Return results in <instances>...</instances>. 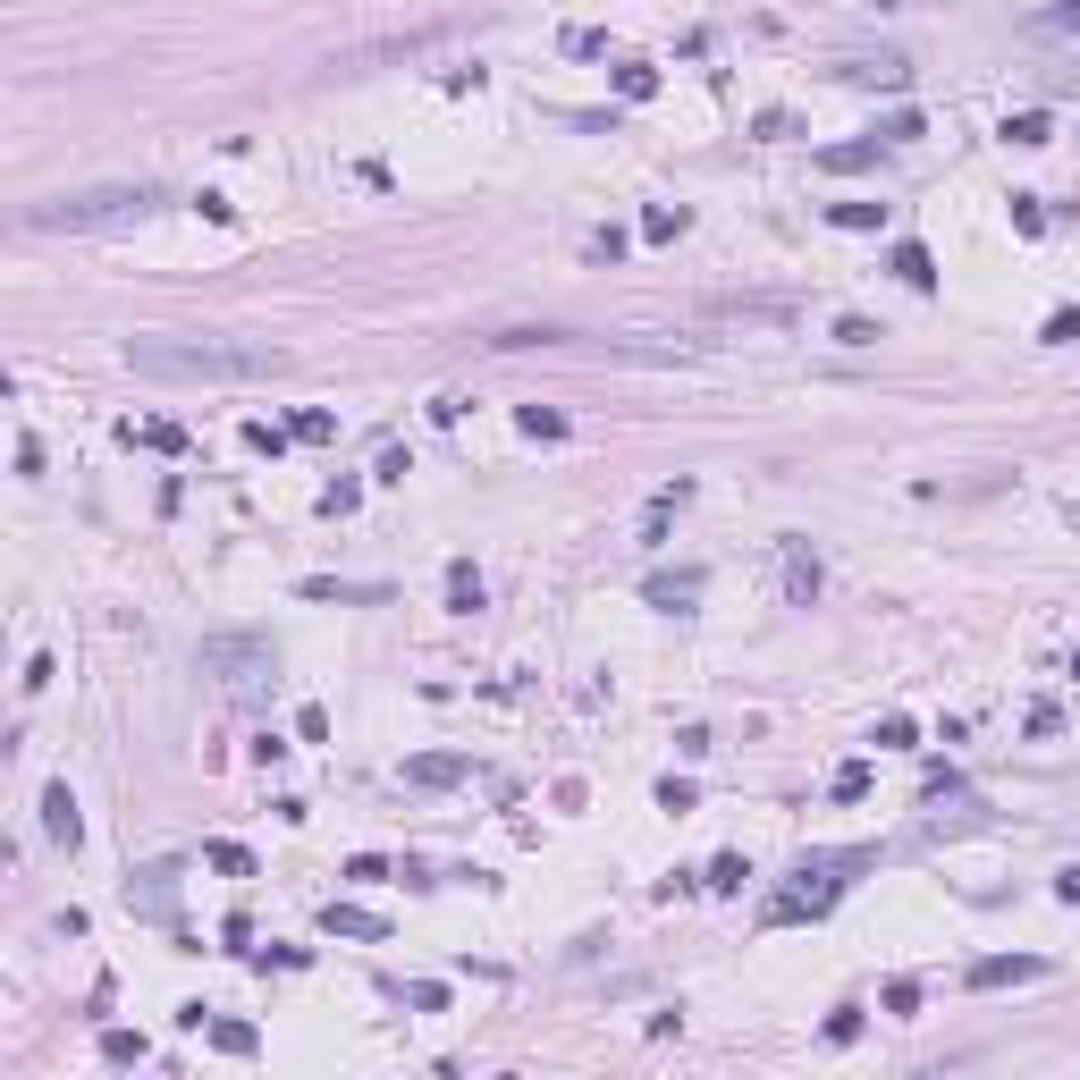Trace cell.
Returning <instances> with one entry per match:
<instances>
[{
	"mask_svg": "<svg viewBox=\"0 0 1080 1080\" xmlns=\"http://www.w3.org/2000/svg\"><path fill=\"white\" fill-rule=\"evenodd\" d=\"M600 51H608L600 26H566V60H600Z\"/></svg>",
	"mask_w": 1080,
	"mask_h": 1080,
	"instance_id": "obj_36",
	"label": "cell"
},
{
	"mask_svg": "<svg viewBox=\"0 0 1080 1080\" xmlns=\"http://www.w3.org/2000/svg\"><path fill=\"white\" fill-rule=\"evenodd\" d=\"M363 507V481H329V490H321V515H355Z\"/></svg>",
	"mask_w": 1080,
	"mask_h": 1080,
	"instance_id": "obj_34",
	"label": "cell"
},
{
	"mask_svg": "<svg viewBox=\"0 0 1080 1080\" xmlns=\"http://www.w3.org/2000/svg\"><path fill=\"white\" fill-rule=\"evenodd\" d=\"M1055 895H1064V903H1080V869H1055Z\"/></svg>",
	"mask_w": 1080,
	"mask_h": 1080,
	"instance_id": "obj_46",
	"label": "cell"
},
{
	"mask_svg": "<svg viewBox=\"0 0 1080 1080\" xmlns=\"http://www.w3.org/2000/svg\"><path fill=\"white\" fill-rule=\"evenodd\" d=\"M144 1030H101V1064H144Z\"/></svg>",
	"mask_w": 1080,
	"mask_h": 1080,
	"instance_id": "obj_23",
	"label": "cell"
},
{
	"mask_svg": "<svg viewBox=\"0 0 1080 1080\" xmlns=\"http://www.w3.org/2000/svg\"><path fill=\"white\" fill-rule=\"evenodd\" d=\"M128 372L135 381H279L287 355L279 347H245V338H128Z\"/></svg>",
	"mask_w": 1080,
	"mask_h": 1080,
	"instance_id": "obj_1",
	"label": "cell"
},
{
	"mask_svg": "<svg viewBox=\"0 0 1080 1080\" xmlns=\"http://www.w3.org/2000/svg\"><path fill=\"white\" fill-rule=\"evenodd\" d=\"M296 734H304V743H329V709H321V700H304V709H296Z\"/></svg>",
	"mask_w": 1080,
	"mask_h": 1080,
	"instance_id": "obj_38",
	"label": "cell"
},
{
	"mask_svg": "<svg viewBox=\"0 0 1080 1080\" xmlns=\"http://www.w3.org/2000/svg\"><path fill=\"white\" fill-rule=\"evenodd\" d=\"M1039 347H1080V304H1055V313L1039 321Z\"/></svg>",
	"mask_w": 1080,
	"mask_h": 1080,
	"instance_id": "obj_21",
	"label": "cell"
},
{
	"mask_svg": "<svg viewBox=\"0 0 1080 1080\" xmlns=\"http://www.w3.org/2000/svg\"><path fill=\"white\" fill-rule=\"evenodd\" d=\"M836 76H844V85H878V94H903V85H912V68H903V60H844Z\"/></svg>",
	"mask_w": 1080,
	"mask_h": 1080,
	"instance_id": "obj_13",
	"label": "cell"
},
{
	"mask_svg": "<svg viewBox=\"0 0 1080 1080\" xmlns=\"http://www.w3.org/2000/svg\"><path fill=\"white\" fill-rule=\"evenodd\" d=\"M287 440H296V422H262V413L245 422V447H254V456H279Z\"/></svg>",
	"mask_w": 1080,
	"mask_h": 1080,
	"instance_id": "obj_26",
	"label": "cell"
},
{
	"mask_svg": "<svg viewBox=\"0 0 1080 1080\" xmlns=\"http://www.w3.org/2000/svg\"><path fill=\"white\" fill-rule=\"evenodd\" d=\"M1013 228L1021 237H1047V203H1039V194H1013Z\"/></svg>",
	"mask_w": 1080,
	"mask_h": 1080,
	"instance_id": "obj_33",
	"label": "cell"
},
{
	"mask_svg": "<svg viewBox=\"0 0 1080 1080\" xmlns=\"http://www.w3.org/2000/svg\"><path fill=\"white\" fill-rule=\"evenodd\" d=\"M869 861H878V853H861V844H853V853H802V861H794V887H785V895H768V903H760V921H768V928H785V921H819L827 903L853 887L844 869H869Z\"/></svg>",
	"mask_w": 1080,
	"mask_h": 1080,
	"instance_id": "obj_3",
	"label": "cell"
},
{
	"mask_svg": "<svg viewBox=\"0 0 1080 1080\" xmlns=\"http://www.w3.org/2000/svg\"><path fill=\"white\" fill-rule=\"evenodd\" d=\"M700 313H709V321H760V329H785L794 304H785V296H709Z\"/></svg>",
	"mask_w": 1080,
	"mask_h": 1080,
	"instance_id": "obj_6",
	"label": "cell"
},
{
	"mask_svg": "<svg viewBox=\"0 0 1080 1080\" xmlns=\"http://www.w3.org/2000/svg\"><path fill=\"white\" fill-rule=\"evenodd\" d=\"M296 440L329 447V440H338V413H329V406H304V413H296Z\"/></svg>",
	"mask_w": 1080,
	"mask_h": 1080,
	"instance_id": "obj_29",
	"label": "cell"
},
{
	"mask_svg": "<svg viewBox=\"0 0 1080 1080\" xmlns=\"http://www.w3.org/2000/svg\"><path fill=\"white\" fill-rule=\"evenodd\" d=\"M912 135H928V128H921V110H895V119H878V144H912Z\"/></svg>",
	"mask_w": 1080,
	"mask_h": 1080,
	"instance_id": "obj_35",
	"label": "cell"
},
{
	"mask_svg": "<svg viewBox=\"0 0 1080 1080\" xmlns=\"http://www.w3.org/2000/svg\"><path fill=\"white\" fill-rule=\"evenodd\" d=\"M887 271H895V279H903V287H921V296H928V287H937V254H928V245H912V237H903V245H895V254H887Z\"/></svg>",
	"mask_w": 1080,
	"mask_h": 1080,
	"instance_id": "obj_14",
	"label": "cell"
},
{
	"mask_svg": "<svg viewBox=\"0 0 1080 1080\" xmlns=\"http://www.w3.org/2000/svg\"><path fill=\"white\" fill-rule=\"evenodd\" d=\"M203 861H212V869H220V878H254V853H245V844H203Z\"/></svg>",
	"mask_w": 1080,
	"mask_h": 1080,
	"instance_id": "obj_25",
	"label": "cell"
},
{
	"mask_svg": "<svg viewBox=\"0 0 1080 1080\" xmlns=\"http://www.w3.org/2000/svg\"><path fill=\"white\" fill-rule=\"evenodd\" d=\"M321 928H329V937H363V946L388 937V921H381V912H363V903H321Z\"/></svg>",
	"mask_w": 1080,
	"mask_h": 1080,
	"instance_id": "obj_12",
	"label": "cell"
},
{
	"mask_svg": "<svg viewBox=\"0 0 1080 1080\" xmlns=\"http://www.w3.org/2000/svg\"><path fill=\"white\" fill-rule=\"evenodd\" d=\"M819 583H827V574H819V557H811V540H785V600L811 608V600H819Z\"/></svg>",
	"mask_w": 1080,
	"mask_h": 1080,
	"instance_id": "obj_11",
	"label": "cell"
},
{
	"mask_svg": "<svg viewBox=\"0 0 1080 1080\" xmlns=\"http://www.w3.org/2000/svg\"><path fill=\"white\" fill-rule=\"evenodd\" d=\"M1039 26H1047V34H1072V26H1080V0H1055V9L1039 17Z\"/></svg>",
	"mask_w": 1080,
	"mask_h": 1080,
	"instance_id": "obj_45",
	"label": "cell"
},
{
	"mask_svg": "<svg viewBox=\"0 0 1080 1080\" xmlns=\"http://www.w3.org/2000/svg\"><path fill=\"white\" fill-rule=\"evenodd\" d=\"M169 887H178V861H153V869H144V887H128V903L160 912V903H169Z\"/></svg>",
	"mask_w": 1080,
	"mask_h": 1080,
	"instance_id": "obj_18",
	"label": "cell"
},
{
	"mask_svg": "<svg viewBox=\"0 0 1080 1080\" xmlns=\"http://www.w3.org/2000/svg\"><path fill=\"white\" fill-rule=\"evenodd\" d=\"M119 440H128V447H153V456H187V431H178V422H128Z\"/></svg>",
	"mask_w": 1080,
	"mask_h": 1080,
	"instance_id": "obj_16",
	"label": "cell"
},
{
	"mask_svg": "<svg viewBox=\"0 0 1080 1080\" xmlns=\"http://www.w3.org/2000/svg\"><path fill=\"white\" fill-rule=\"evenodd\" d=\"M887 1013H921V980H887Z\"/></svg>",
	"mask_w": 1080,
	"mask_h": 1080,
	"instance_id": "obj_40",
	"label": "cell"
},
{
	"mask_svg": "<svg viewBox=\"0 0 1080 1080\" xmlns=\"http://www.w3.org/2000/svg\"><path fill=\"white\" fill-rule=\"evenodd\" d=\"M650 94H659V68H650V60L616 68V101H650Z\"/></svg>",
	"mask_w": 1080,
	"mask_h": 1080,
	"instance_id": "obj_20",
	"label": "cell"
},
{
	"mask_svg": "<svg viewBox=\"0 0 1080 1080\" xmlns=\"http://www.w3.org/2000/svg\"><path fill=\"white\" fill-rule=\"evenodd\" d=\"M465 777H473L465 752H413L406 760V785H422V794H447V785H465Z\"/></svg>",
	"mask_w": 1080,
	"mask_h": 1080,
	"instance_id": "obj_7",
	"label": "cell"
},
{
	"mask_svg": "<svg viewBox=\"0 0 1080 1080\" xmlns=\"http://www.w3.org/2000/svg\"><path fill=\"white\" fill-rule=\"evenodd\" d=\"M583 254H591V262H616V254H625V228H600V237H591Z\"/></svg>",
	"mask_w": 1080,
	"mask_h": 1080,
	"instance_id": "obj_43",
	"label": "cell"
},
{
	"mask_svg": "<svg viewBox=\"0 0 1080 1080\" xmlns=\"http://www.w3.org/2000/svg\"><path fill=\"white\" fill-rule=\"evenodd\" d=\"M194 668H203V675H228V684H245V675H271V668H279V650H271L262 634H212L203 650H194Z\"/></svg>",
	"mask_w": 1080,
	"mask_h": 1080,
	"instance_id": "obj_4",
	"label": "cell"
},
{
	"mask_svg": "<svg viewBox=\"0 0 1080 1080\" xmlns=\"http://www.w3.org/2000/svg\"><path fill=\"white\" fill-rule=\"evenodd\" d=\"M406 1005H413V1013H440L447 987H440V980H413V987H406Z\"/></svg>",
	"mask_w": 1080,
	"mask_h": 1080,
	"instance_id": "obj_39",
	"label": "cell"
},
{
	"mask_svg": "<svg viewBox=\"0 0 1080 1080\" xmlns=\"http://www.w3.org/2000/svg\"><path fill=\"white\" fill-rule=\"evenodd\" d=\"M752 135H760V144H785V135H794V110H760V119H752Z\"/></svg>",
	"mask_w": 1080,
	"mask_h": 1080,
	"instance_id": "obj_37",
	"label": "cell"
},
{
	"mask_svg": "<svg viewBox=\"0 0 1080 1080\" xmlns=\"http://www.w3.org/2000/svg\"><path fill=\"white\" fill-rule=\"evenodd\" d=\"M481 600H490V583H481V566H473V557H456V566H447V608H456V616H473Z\"/></svg>",
	"mask_w": 1080,
	"mask_h": 1080,
	"instance_id": "obj_15",
	"label": "cell"
},
{
	"mask_svg": "<svg viewBox=\"0 0 1080 1080\" xmlns=\"http://www.w3.org/2000/svg\"><path fill=\"white\" fill-rule=\"evenodd\" d=\"M153 212H160V187H85V194L34 203L26 228L34 237H94V228H144Z\"/></svg>",
	"mask_w": 1080,
	"mask_h": 1080,
	"instance_id": "obj_2",
	"label": "cell"
},
{
	"mask_svg": "<svg viewBox=\"0 0 1080 1080\" xmlns=\"http://www.w3.org/2000/svg\"><path fill=\"white\" fill-rule=\"evenodd\" d=\"M887 160V144L878 135H861V144H819V169L827 178H861V169H878Z\"/></svg>",
	"mask_w": 1080,
	"mask_h": 1080,
	"instance_id": "obj_10",
	"label": "cell"
},
{
	"mask_svg": "<svg viewBox=\"0 0 1080 1080\" xmlns=\"http://www.w3.org/2000/svg\"><path fill=\"white\" fill-rule=\"evenodd\" d=\"M212 1047H220V1055H254L262 1030H254V1021H212Z\"/></svg>",
	"mask_w": 1080,
	"mask_h": 1080,
	"instance_id": "obj_22",
	"label": "cell"
},
{
	"mask_svg": "<svg viewBox=\"0 0 1080 1080\" xmlns=\"http://www.w3.org/2000/svg\"><path fill=\"white\" fill-rule=\"evenodd\" d=\"M861 1039V1013H827V1047H853Z\"/></svg>",
	"mask_w": 1080,
	"mask_h": 1080,
	"instance_id": "obj_44",
	"label": "cell"
},
{
	"mask_svg": "<svg viewBox=\"0 0 1080 1080\" xmlns=\"http://www.w3.org/2000/svg\"><path fill=\"white\" fill-rule=\"evenodd\" d=\"M413 473V456L406 447H381V465H372V481H406Z\"/></svg>",
	"mask_w": 1080,
	"mask_h": 1080,
	"instance_id": "obj_41",
	"label": "cell"
},
{
	"mask_svg": "<svg viewBox=\"0 0 1080 1080\" xmlns=\"http://www.w3.org/2000/svg\"><path fill=\"white\" fill-rule=\"evenodd\" d=\"M827 794H836V802H861V794H869V760H844L836 777H827Z\"/></svg>",
	"mask_w": 1080,
	"mask_h": 1080,
	"instance_id": "obj_31",
	"label": "cell"
},
{
	"mask_svg": "<svg viewBox=\"0 0 1080 1080\" xmlns=\"http://www.w3.org/2000/svg\"><path fill=\"white\" fill-rule=\"evenodd\" d=\"M1047 110H1013V119H1005V144H1021V153H1030V144H1047Z\"/></svg>",
	"mask_w": 1080,
	"mask_h": 1080,
	"instance_id": "obj_24",
	"label": "cell"
},
{
	"mask_svg": "<svg viewBox=\"0 0 1080 1080\" xmlns=\"http://www.w3.org/2000/svg\"><path fill=\"white\" fill-rule=\"evenodd\" d=\"M700 591H709V574H700V566H675V574H650V583H641V600L668 608V616H684Z\"/></svg>",
	"mask_w": 1080,
	"mask_h": 1080,
	"instance_id": "obj_8",
	"label": "cell"
},
{
	"mask_svg": "<svg viewBox=\"0 0 1080 1080\" xmlns=\"http://www.w3.org/2000/svg\"><path fill=\"white\" fill-rule=\"evenodd\" d=\"M836 338H844V347H878V329H869L861 313H844V321H836Z\"/></svg>",
	"mask_w": 1080,
	"mask_h": 1080,
	"instance_id": "obj_42",
	"label": "cell"
},
{
	"mask_svg": "<svg viewBox=\"0 0 1080 1080\" xmlns=\"http://www.w3.org/2000/svg\"><path fill=\"white\" fill-rule=\"evenodd\" d=\"M684 228H693V212H684V203H650V212H641V237H650V245H675Z\"/></svg>",
	"mask_w": 1080,
	"mask_h": 1080,
	"instance_id": "obj_17",
	"label": "cell"
},
{
	"mask_svg": "<svg viewBox=\"0 0 1080 1080\" xmlns=\"http://www.w3.org/2000/svg\"><path fill=\"white\" fill-rule=\"evenodd\" d=\"M43 836H51V844H68V853L85 844V811H76V794H68V785H51V794H43Z\"/></svg>",
	"mask_w": 1080,
	"mask_h": 1080,
	"instance_id": "obj_9",
	"label": "cell"
},
{
	"mask_svg": "<svg viewBox=\"0 0 1080 1080\" xmlns=\"http://www.w3.org/2000/svg\"><path fill=\"white\" fill-rule=\"evenodd\" d=\"M827 220L861 237V228H887V203H878V194H869V203H827Z\"/></svg>",
	"mask_w": 1080,
	"mask_h": 1080,
	"instance_id": "obj_19",
	"label": "cell"
},
{
	"mask_svg": "<svg viewBox=\"0 0 1080 1080\" xmlns=\"http://www.w3.org/2000/svg\"><path fill=\"white\" fill-rule=\"evenodd\" d=\"M869 743H878V752H912V743H921V727L895 709V718H878V734H869Z\"/></svg>",
	"mask_w": 1080,
	"mask_h": 1080,
	"instance_id": "obj_28",
	"label": "cell"
},
{
	"mask_svg": "<svg viewBox=\"0 0 1080 1080\" xmlns=\"http://www.w3.org/2000/svg\"><path fill=\"white\" fill-rule=\"evenodd\" d=\"M304 600H381V591H372V583H329V574H313Z\"/></svg>",
	"mask_w": 1080,
	"mask_h": 1080,
	"instance_id": "obj_32",
	"label": "cell"
},
{
	"mask_svg": "<svg viewBox=\"0 0 1080 1080\" xmlns=\"http://www.w3.org/2000/svg\"><path fill=\"white\" fill-rule=\"evenodd\" d=\"M515 422H524V440H566V413L557 406H524Z\"/></svg>",
	"mask_w": 1080,
	"mask_h": 1080,
	"instance_id": "obj_27",
	"label": "cell"
},
{
	"mask_svg": "<svg viewBox=\"0 0 1080 1080\" xmlns=\"http://www.w3.org/2000/svg\"><path fill=\"white\" fill-rule=\"evenodd\" d=\"M743 878H752V861H743V853H718V861H709V878H700V887L734 895V887H743Z\"/></svg>",
	"mask_w": 1080,
	"mask_h": 1080,
	"instance_id": "obj_30",
	"label": "cell"
},
{
	"mask_svg": "<svg viewBox=\"0 0 1080 1080\" xmlns=\"http://www.w3.org/2000/svg\"><path fill=\"white\" fill-rule=\"evenodd\" d=\"M1064 524H1072V532H1080V499H1072V507H1064Z\"/></svg>",
	"mask_w": 1080,
	"mask_h": 1080,
	"instance_id": "obj_47",
	"label": "cell"
},
{
	"mask_svg": "<svg viewBox=\"0 0 1080 1080\" xmlns=\"http://www.w3.org/2000/svg\"><path fill=\"white\" fill-rule=\"evenodd\" d=\"M1072 675H1080V650H1072Z\"/></svg>",
	"mask_w": 1080,
	"mask_h": 1080,
	"instance_id": "obj_48",
	"label": "cell"
},
{
	"mask_svg": "<svg viewBox=\"0 0 1080 1080\" xmlns=\"http://www.w3.org/2000/svg\"><path fill=\"white\" fill-rule=\"evenodd\" d=\"M1021 980H1047V962H1039V953H987V962H971V971H962V987H1021Z\"/></svg>",
	"mask_w": 1080,
	"mask_h": 1080,
	"instance_id": "obj_5",
	"label": "cell"
}]
</instances>
